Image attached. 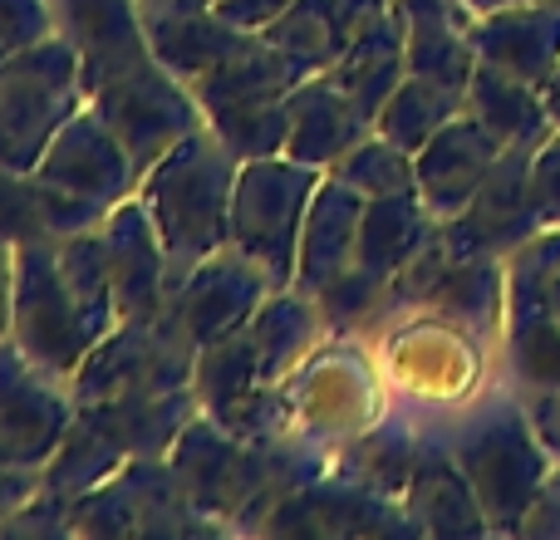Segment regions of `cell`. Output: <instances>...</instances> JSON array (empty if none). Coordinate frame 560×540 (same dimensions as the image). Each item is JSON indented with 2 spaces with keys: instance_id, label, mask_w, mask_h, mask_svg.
<instances>
[{
  "instance_id": "6da1fadb",
  "label": "cell",
  "mask_w": 560,
  "mask_h": 540,
  "mask_svg": "<svg viewBox=\"0 0 560 540\" xmlns=\"http://www.w3.org/2000/svg\"><path fill=\"white\" fill-rule=\"evenodd\" d=\"M443 427H447L457 467L467 472L477 502H482L492 536H516L532 502L541 496L546 477L556 472L551 453L541 447V437L532 427L522 394L497 374L472 403L447 413Z\"/></svg>"
},
{
  "instance_id": "7a4b0ae2",
  "label": "cell",
  "mask_w": 560,
  "mask_h": 540,
  "mask_svg": "<svg viewBox=\"0 0 560 540\" xmlns=\"http://www.w3.org/2000/svg\"><path fill=\"white\" fill-rule=\"evenodd\" d=\"M236 153L212 133L197 128L173 153H163L138 183V202L148 207L158 236L167 246L173 285L207 256H217L232 232V192H236ZM167 285V290H173Z\"/></svg>"
},
{
  "instance_id": "3957f363",
  "label": "cell",
  "mask_w": 560,
  "mask_h": 540,
  "mask_svg": "<svg viewBox=\"0 0 560 540\" xmlns=\"http://www.w3.org/2000/svg\"><path fill=\"white\" fill-rule=\"evenodd\" d=\"M280 398H285L290 433L325 453H339L349 437L378 423L394 403L369 334H325L315 354L280 384Z\"/></svg>"
},
{
  "instance_id": "277c9868",
  "label": "cell",
  "mask_w": 560,
  "mask_h": 540,
  "mask_svg": "<svg viewBox=\"0 0 560 540\" xmlns=\"http://www.w3.org/2000/svg\"><path fill=\"white\" fill-rule=\"evenodd\" d=\"M369 339L378 349V364H384L394 403H408L423 418L457 413L497 378L492 349L477 344L467 329L428 315V309L394 319V325L374 329Z\"/></svg>"
},
{
  "instance_id": "5b68a950",
  "label": "cell",
  "mask_w": 560,
  "mask_h": 540,
  "mask_svg": "<svg viewBox=\"0 0 560 540\" xmlns=\"http://www.w3.org/2000/svg\"><path fill=\"white\" fill-rule=\"evenodd\" d=\"M89 104L79 55L59 35L0 59V163L35 173L55 133Z\"/></svg>"
},
{
  "instance_id": "8992f818",
  "label": "cell",
  "mask_w": 560,
  "mask_h": 540,
  "mask_svg": "<svg viewBox=\"0 0 560 540\" xmlns=\"http://www.w3.org/2000/svg\"><path fill=\"white\" fill-rule=\"evenodd\" d=\"M497 374L516 394L560 388V226L536 232L506 261V325Z\"/></svg>"
},
{
  "instance_id": "52a82bcc",
  "label": "cell",
  "mask_w": 560,
  "mask_h": 540,
  "mask_svg": "<svg viewBox=\"0 0 560 540\" xmlns=\"http://www.w3.org/2000/svg\"><path fill=\"white\" fill-rule=\"evenodd\" d=\"M69 536L84 540H187L226 536L212 516L187 502L167 457H133L104 486L84 492L69 506Z\"/></svg>"
},
{
  "instance_id": "ba28073f",
  "label": "cell",
  "mask_w": 560,
  "mask_h": 540,
  "mask_svg": "<svg viewBox=\"0 0 560 540\" xmlns=\"http://www.w3.org/2000/svg\"><path fill=\"white\" fill-rule=\"evenodd\" d=\"M325 183L319 167H305L295 157H252L236 173L232 192V232L226 246L256 261L266 270L276 290L295 285V261H300V232H305V212L315 187Z\"/></svg>"
},
{
  "instance_id": "9c48e42d",
  "label": "cell",
  "mask_w": 560,
  "mask_h": 540,
  "mask_svg": "<svg viewBox=\"0 0 560 540\" xmlns=\"http://www.w3.org/2000/svg\"><path fill=\"white\" fill-rule=\"evenodd\" d=\"M10 344L45 368L59 384H74L89 349L98 344L84 309L69 295V280L59 270V242L15 246V315H10Z\"/></svg>"
},
{
  "instance_id": "30bf717a",
  "label": "cell",
  "mask_w": 560,
  "mask_h": 540,
  "mask_svg": "<svg viewBox=\"0 0 560 540\" xmlns=\"http://www.w3.org/2000/svg\"><path fill=\"white\" fill-rule=\"evenodd\" d=\"M89 108L114 128V138L138 163V173H148L158 157L173 153L187 133H197L207 124L192 84L177 79L173 69H163L153 55L89 89Z\"/></svg>"
},
{
  "instance_id": "8fae6325",
  "label": "cell",
  "mask_w": 560,
  "mask_h": 540,
  "mask_svg": "<svg viewBox=\"0 0 560 540\" xmlns=\"http://www.w3.org/2000/svg\"><path fill=\"white\" fill-rule=\"evenodd\" d=\"M197 368V344L183 334L173 309L153 315H128L89 349L84 368L74 374L69 394L74 403H98V398L128 394V388H187Z\"/></svg>"
},
{
  "instance_id": "7c38bea8",
  "label": "cell",
  "mask_w": 560,
  "mask_h": 540,
  "mask_svg": "<svg viewBox=\"0 0 560 540\" xmlns=\"http://www.w3.org/2000/svg\"><path fill=\"white\" fill-rule=\"evenodd\" d=\"M256 536H266V540H295V536H305V540H345V536L418 540L404 502L349 482L335 467H329L325 477H315V482H305L300 492H290L285 502L256 526Z\"/></svg>"
},
{
  "instance_id": "4fadbf2b",
  "label": "cell",
  "mask_w": 560,
  "mask_h": 540,
  "mask_svg": "<svg viewBox=\"0 0 560 540\" xmlns=\"http://www.w3.org/2000/svg\"><path fill=\"white\" fill-rule=\"evenodd\" d=\"M532 157H536L532 143L502 148V157L492 163V173L477 187V197L453 222H443V242L453 246V256H497V261H512L541 232L536 197H532Z\"/></svg>"
},
{
  "instance_id": "5bb4252c",
  "label": "cell",
  "mask_w": 560,
  "mask_h": 540,
  "mask_svg": "<svg viewBox=\"0 0 560 540\" xmlns=\"http://www.w3.org/2000/svg\"><path fill=\"white\" fill-rule=\"evenodd\" d=\"M35 177L45 187H55V192L84 202L89 212H98V216H108L118 202H128V197L138 192V183H143V173H138V163L128 157V148L118 143L114 128L89 104L55 133V143H49L45 157L35 163Z\"/></svg>"
},
{
  "instance_id": "9a60e30c",
  "label": "cell",
  "mask_w": 560,
  "mask_h": 540,
  "mask_svg": "<svg viewBox=\"0 0 560 540\" xmlns=\"http://www.w3.org/2000/svg\"><path fill=\"white\" fill-rule=\"evenodd\" d=\"M192 394H197V408H202L212 423H222L226 433L246 437V443L290 433L285 398H280V388L261 384V368H256V349H252L246 325L197 349Z\"/></svg>"
},
{
  "instance_id": "2e32d148",
  "label": "cell",
  "mask_w": 560,
  "mask_h": 540,
  "mask_svg": "<svg viewBox=\"0 0 560 540\" xmlns=\"http://www.w3.org/2000/svg\"><path fill=\"white\" fill-rule=\"evenodd\" d=\"M74 423L69 384L35 368L15 344H0V467H45Z\"/></svg>"
},
{
  "instance_id": "e0dca14e",
  "label": "cell",
  "mask_w": 560,
  "mask_h": 540,
  "mask_svg": "<svg viewBox=\"0 0 560 540\" xmlns=\"http://www.w3.org/2000/svg\"><path fill=\"white\" fill-rule=\"evenodd\" d=\"M271 280L256 261H246L236 246H222L217 256H207L202 266H192L173 290H167V309L183 325V334L197 349L212 339L242 329L246 319L261 309V300L271 295Z\"/></svg>"
},
{
  "instance_id": "ac0fdd59",
  "label": "cell",
  "mask_w": 560,
  "mask_h": 540,
  "mask_svg": "<svg viewBox=\"0 0 560 540\" xmlns=\"http://www.w3.org/2000/svg\"><path fill=\"white\" fill-rule=\"evenodd\" d=\"M404 512L413 521L418 540H472V536H492L482 516L467 472L457 467L453 443H447L443 418H428L423 423V447H418L413 477H408L404 492Z\"/></svg>"
},
{
  "instance_id": "d6986e66",
  "label": "cell",
  "mask_w": 560,
  "mask_h": 540,
  "mask_svg": "<svg viewBox=\"0 0 560 540\" xmlns=\"http://www.w3.org/2000/svg\"><path fill=\"white\" fill-rule=\"evenodd\" d=\"M49 5H55V35L79 55L84 89L153 55L143 35V0H49Z\"/></svg>"
},
{
  "instance_id": "ffe728a7",
  "label": "cell",
  "mask_w": 560,
  "mask_h": 540,
  "mask_svg": "<svg viewBox=\"0 0 560 540\" xmlns=\"http://www.w3.org/2000/svg\"><path fill=\"white\" fill-rule=\"evenodd\" d=\"M497 157H502V143H497V138L463 108L453 124H443L413 153L418 197H423V207L438 216V222H453V216L477 197V187L487 183V173H492Z\"/></svg>"
},
{
  "instance_id": "44dd1931",
  "label": "cell",
  "mask_w": 560,
  "mask_h": 540,
  "mask_svg": "<svg viewBox=\"0 0 560 540\" xmlns=\"http://www.w3.org/2000/svg\"><path fill=\"white\" fill-rule=\"evenodd\" d=\"M98 236H104L118 319L163 309L167 285H173V266H167V246H163V236H158L148 207L138 202V192L128 197V202H118L114 212L98 222Z\"/></svg>"
},
{
  "instance_id": "7402d4cb",
  "label": "cell",
  "mask_w": 560,
  "mask_h": 540,
  "mask_svg": "<svg viewBox=\"0 0 560 540\" xmlns=\"http://www.w3.org/2000/svg\"><path fill=\"white\" fill-rule=\"evenodd\" d=\"M467 35H472L477 64H497L536 89H546V79L560 64V10L546 0H522V5L472 15Z\"/></svg>"
},
{
  "instance_id": "603a6c76",
  "label": "cell",
  "mask_w": 560,
  "mask_h": 540,
  "mask_svg": "<svg viewBox=\"0 0 560 540\" xmlns=\"http://www.w3.org/2000/svg\"><path fill=\"white\" fill-rule=\"evenodd\" d=\"M143 35L158 64L187 84L232 59L252 39L232 20L217 15V5H187V0H143Z\"/></svg>"
},
{
  "instance_id": "cb8c5ba5",
  "label": "cell",
  "mask_w": 560,
  "mask_h": 540,
  "mask_svg": "<svg viewBox=\"0 0 560 540\" xmlns=\"http://www.w3.org/2000/svg\"><path fill=\"white\" fill-rule=\"evenodd\" d=\"M285 108H290L285 157H295V163H305V167H319V173H329L359 138L374 133V124L359 114L354 98L335 84L329 69L300 79L285 94Z\"/></svg>"
},
{
  "instance_id": "d4e9b609",
  "label": "cell",
  "mask_w": 560,
  "mask_h": 540,
  "mask_svg": "<svg viewBox=\"0 0 560 540\" xmlns=\"http://www.w3.org/2000/svg\"><path fill=\"white\" fill-rule=\"evenodd\" d=\"M418 309L467 329L477 344H487L497 354L506 325V261H497V256H453Z\"/></svg>"
},
{
  "instance_id": "484cf974",
  "label": "cell",
  "mask_w": 560,
  "mask_h": 540,
  "mask_svg": "<svg viewBox=\"0 0 560 540\" xmlns=\"http://www.w3.org/2000/svg\"><path fill=\"white\" fill-rule=\"evenodd\" d=\"M89 413L128 457H167L187 418L197 413V394L187 388H128V394L98 398V403H74Z\"/></svg>"
},
{
  "instance_id": "4316f807",
  "label": "cell",
  "mask_w": 560,
  "mask_h": 540,
  "mask_svg": "<svg viewBox=\"0 0 560 540\" xmlns=\"http://www.w3.org/2000/svg\"><path fill=\"white\" fill-rule=\"evenodd\" d=\"M329 74H335V84L354 98L359 114L374 124L384 98L394 94L408 74V25H404V15H398V5H388V10H378L374 20H364V25L349 35L345 55L329 64Z\"/></svg>"
},
{
  "instance_id": "83f0119b",
  "label": "cell",
  "mask_w": 560,
  "mask_h": 540,
  "mask_svg": "<svg viewBox=\"0 0 560 540\" xmlns=\"http://www.w3.org/2000/svg\"><path fill=\"white\" fill-rule=\"evenodd\" d=\"M423 413H413L408 403H388V413L378 423H369L359 437H349L335 453V472L349 477V482L369 486L378 496H394L404 502L408 477H413L418 447H423Z\"/></svg>"
},
{
  "instance_id": "f1b7e54d",
  "label": "cell",
  "mask_w": 560,
  "mask_h": 540,
  "mask_svg": "<svg viewBox=\"0 0 560 540\" xmlns=\"http://www.w3.org/2000/svg\"><path fill=\"white\" fill-rule=\"evenodd\" d=\"M246 334H252L261 384L280 388L310 354H315V344L329 334V325H325L319 300L310 295V290L285 285V290H271V295L261 300V309L246 319Z\"/></svg>"
},
{
  "instance_id": "f546056e",
  "label": "cell",
  "mask_w": 560,
  "mask_h": 540,
  "mask_svg": "<svg viewBox=\"0 0 560 540\" xmlns=\"http://www.w3.org/2000/svg\"><path fill=\"white\" fill-rule=\"evenodd\" d=\"M364 202L354 187H345L339 177L325 173V183L315 187L305 212V232H300V261H295V285L315 295L319 285L339 275L354 261V242H359V222H364Z\"/></svg>"
},
{
  "instance_id": "4dcf8cb0",
  "label": "cell",
  "mask_w": 560,
  "mask_h": 540,
  "mask_svg": "<svg viewBox=\"0 0 560 540\" xmlns=\"http://www.w3.org/2000/svg\"><path fill=\"white\" fill-rule=\"evenodd\" d=\"M305 79V69L276 49L266 35H252L232 59H222L217 69H207L202 79H192V94L202 104V114H226V108H252V104H276Z\"/></svg>"
},
{
  "instance_id": "1f68e13d",
  "label": "cell",
  "mask_w": 560,
  "mask_h": 540,
  "mask_svg": "<svg viewBox=\"0 0 560 540\" xmlns=\"http://www.w3.org/2000/svg\"><path fill=\"white\" fill-rule=\"evenodd\" d=\"M463 108L502 148H512V143L541 148L546 138L556 133L551 114H546L541 89L526 84V79H516V74H506V69H497V64H477L472 69V79H467V94H463Z\"/></svg>"
},
{
  "instance_id": "d6a6232c",
  "label": "cell",
  "mask_w": 560,
  "mask_h": 540,
  "mask_svg": "<svg viewBox=\"0 0 560 540\" xmlns=\"http://www.w3.org/2000/svg\"><path fill=\"white\" fill-rule=\"evenodd\" d=\"M433 232H438V216L428 212L418 192L374 197V202H364V222H359L354 261H349V266L369 270L374 280H384V285H388L398 270L423 251Z\"/></svg>"
},
{
  "instance_id": "836d02e7",
  "label": "cell",
  "mask_w": 560,
  "mask_h": 540,
  "mask_svg": "<svg viewBox=\"0 0 560 540\" xmlns=\"http://www.w3.org/2000/svg\"><path fill=\"white\" fill-rule=\"evenodd\" d=\"M124 462H133V457H128L94 418L74 408V423H69L65 443H59V453L45 462V486H39V492L65 502V506H74L84 492L104 486Z\"/></svg>"
},
{
  "instance_id": "e575fe53",
  "label": "cell",
  "mask_w": 560,
  "mask_h": 540,
  "mask_svg": "<svg viewBox=\"0 0 560 540\" xmlns=\"http://www.w3.org/2000/svg\"><path fill=\"white\" fill-rule=\"evenodd\" d=\"M457 114H463V89L438 84V79H423V74H404V84L378 108L374 133H384L388 143H398L404 153H418V148L443 124H453Z\"/></svg>"
},
{
  "instance_id": "d590c367",
  "label": "cell",
  "mask_w": 560,
  "mask_h": 540,
  "mask_svg": "<svg viewBox=\"0 0 560 540\" xmlns=\"http://www.w3.org/2000/svg\"><path fill=\"white\" fill-rule=\"evenodd\" d=\"M261 35L271 39L276 49H285L305 74L329 69L349 45V30H345V20H339L335 0H295L285 15L261 30Z\"/></svg>"
},
{
  "instance_id": "8d00e7d4",
  "label": "cell",
  "mask_w": 560,
  "mask_h": 540,
  "mask_svg": "<svg viewBox=\"0 0 560 540\" xmlns=\"http://www.w3.org/2000/svg\"><path fill=\"white\" fill-rule=\"evenodd\" d=\"M59 270H65L69 295H74V305L84 309L94 339H104L108 329L118 325V300H114V280H108V256H104L98 226L59 242Z\"/></svg>"
},
{
  "instance_id": "74e56055",
  "label": "cell",
  "mask_w": 560,
  "mask_h": 540,
  "mask_svg": "<svg viewBox=\"0 0 560 540\" xmlns=\"http://www.w3.org/2000/svg\"><path fill=\"white\" fill-rule=\"evenodd\" d=\"M329 177H339L345 187H354L359 197H404L418 192V173H413V153H404L398 143H388L384 133H364L335 167Z\"/></svg>"
},
{
  "instance_id": "f35d334b",
  "label": "cell",
  "mask_w": 560,
  "mask_h": 540,
  "mask_svg": "<svg viewBox=\"0 0 560 540\" xmlns=\"http://www.w3.org/2000/svg\"><path fill=\"white\" fill-rule=\"evenodd\" d=\"M217 138L236 153V163H252V157H276L285 153V138H290V108L285 98L276 104H252V108H226V114L207 118Z\"/></svg>"
},
{
  "instance_id": "ab89813d",
  "label": "cell",
  "mask_w": 560,
  "mask_h": 540,
  "mask_svg": "<svg viewBox=\"0 0 560 540\" xmlns=\"http://www.w3.org/2000/svg\"><path fill=\"white\" fill-rule=\"evenodd\" d=\"M0 236L10 246L25 242H55L49 236V212H45V187L35 173L0 163Z\"/></svg>"
},
{
  "instance_id": "60d3db41",
  "label": "cell",
  "mask_w": 560,
  "mask_h": 540,
  "mask_svg": "<svg viewBox=\"0 0 560 540\" xmlns=\"http://www.w3.org/2000/svg\"><path fill=\"white\" fill-rule=\"evenodd\" d=\"M55 35V5L49 0H0V59L25 45Z\"/></svg>"
},
{
  "instance_id": "b9f144b4",
  "label": "cell",
  "mask_w": 560,
  "mask_h": 540,
  "mask_svg": "<svg viewBox=\"0 0 560 540\" xmlns=\"http://www.w3.org/2000/svg\"><path fill=\"white\" fill-rule=\"evenodd\" d=\"M65 536H69V506L45 492L0 526V540H65Z\"/></svg>"
},
{
  "instance_id": "7bdbcfd3",
  "label": "cell",
  "mask_w": 560,
  "mask_h": 540,
  "mask_svg": "<svg viewBox=\"0 0 560 540\" xmlns=\"http://www.w3.org/2000/svg\"><path fill=\"white\" fill-rule=\"evenodd\" d=\"M532 197H536V216L546 226H560V128L536 148L532 157Z\"/></svg>"
},
{
  "instance_id": "ee69618b",
  "label": "cell",
  "mask_w": 560,
  "mask_h": 540,
  "mask_svg": "<svg viewBox=\"0 0 560 540\" xmlns=\"http://www.w3.org/2000/svg\"><path fill=\"white\" fill-rule=\"evenodd\" d=\"M516 536L522 540H560V467L546 477L541 496L532 502V512H526V521Z\"/></svg>"
},
{
  "instance_id": "f6af8a7d",
  "label": "cell",
  "mask_w": 560,
  "mask_h": 540,
  "mask_svg": "<svg viewBox=\"0 0 560 540\" xmlns=\"http://www.w3.org/2000/svg\"><path fill=\"white\" fill-rule=\"evenodd\" d=\"M408 30L418 25H472V5L467 0H394Z\"/></svg>"
},
{
  "instance_id": "bcb514c9",
  "label": "cell",
  "mask_w": 560,
  "mask_h": 540,
  "mask_svg": "<svg viewBox=\"0 0 560 540\" xmlns=\"http://www.w3.org/2000/svg\"><path fill=\"white\" fill-rule=\"evenodd\" d=\"M39 486H45V467H0V526L25 502H35Z\"/></svg>"
},
{
  "instance_id": "7dc6e473",
  "label": "cell",
  "mask_w": 560,
  "mask_h": 540,
  "mask_svg": "<svg viewBox=\"0 0 560 540\" xmlns=\"http://www.w3.org/2000/svg\"><path fill=\"white\" fill-rule=\"evenodd\" d=\"M532 427L541 437V447L551 453V462L560 467V388H541V394H522Z\"/></svg>"
},
{
  "instance_id": "c3c4849f",
  "label": "cell",
  "mask_w": 560,
  "mask_h": 540,
  "mask_svg": "<svg viewBox=\"0 0 560 540\" xmlns=\"http://www.w3.org/2000/svg\"><path fill=\"white\" fill-rule=\"evenodd\" d=\"M290 5H295V0H217V15L232 20V25L246 30V35H261V30L285 15Z\"/></svg>"
},
{
  "instance_id": "681fc988",
  "label": "cell",
  "mask_w": 560,
  "mask_h": 540,
  "mask_svg": "<svg viewBox=\"0 0 560 540\" xmlns=\"http://www.w3.org/2000/svg\"><path fill=\"white\" fill-rule=\"evenodd\" d=\"M10 315H15V246L0 236V344L10 339Z\"/></svg>"
},
{
  "instance_id": "f907efd6",
  "label": "cell",
  "mask_w": 560,
  "mask_h": 540,
  "mask_svg": "<svg viewBox=\"0 0 560 540\" xmlns=\"http://www.w3.org/2000/svg\"><path fill=\"white\" fill-rule=\"evenodd\" d=\"M388 5H394V0H335V10H339V20H345L349 35H354L364 20H374L378 10H388Z\"/></svg>"
},
{
  "instance_id": "816d5d0a",
  "label": "cell",
  "mask_w": 560,
  "mask_h": 540,
  "mask_svg": "<svg viewBox=\"0 0 560 540\" xmlns=\"http://www.w3.org/2000/svg\"><path fill=\"white\" fill-rule=\"evenodd\" d=\"M541 98H546V114H551V124L560 128V64H556V74H551V79H546Z\"/></svg>"
},
{
  "instance_id": "f5cc1de1",
  "label": "cell",
  "mask_w": 560,
  "mask_h": 540,
  "mask_svg": "<svg viewBox=\"0 0 560 540\" xmlns=\"http://www.w3.org/2000/svg\"><path fill=\"white\" fill-rule=\"evenodd\" d=\"M472 15H487V10H502V5H522V0H467Z\"/></svg>"
},
{
  "instance_id": "db71d44e",
  "label": "cell",
  "mask_w": 560,
  "mask_h": 540,
  "mask_svg": "<svg viewBox=\"0 0 560 540\" xmlns=\"http://www.w3.org/2000/svg\"><path fill=\"white\" fill-rule=\"evenodd\" d=\"M187 5H217V0H187Z\"/></svg>"
},
{
  "instance_id": "11a10c76",
  "label": "cell",
  "mask_w": 560,
  "mask_h": 540,
  "mask_svg": "<svg viewBox=\"0 0 560 540\" xmlns=\"http://www.w3.org/2000/svg\"><path fill=\"white\" fill-rule=\"evenodd\" d=\"M546 5H556V10H560V0H546Z\"/></svg>"
}]
</instances>
